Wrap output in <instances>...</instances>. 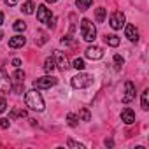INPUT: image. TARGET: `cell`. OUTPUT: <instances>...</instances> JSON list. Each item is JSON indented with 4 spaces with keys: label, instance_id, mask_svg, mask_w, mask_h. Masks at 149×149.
Listing matches in <instances>:
<instances>
[{
    "label": "cell",
    "instance_id": "cell-24",
    "mask_svg": "<svg viewBox=\"0 0 149 149\" xmlns=\"http://www.w3.org/2000/svg\"><path fill=\"white\" fill-rule=\"evenodd\" d=\"M67 146H68V147H76V149H84L83 144H79V142H76V140H72V139L67 140Z\"/></svg>",
    "mask_w": 149,
    "mask_h": 149
},
{
    "label": "cell",
    "instance_id": "cell-9",
    "mask_svg": "<svg viewBox=\"0 0 149 149\" xmlns=\"http://www.w3.org/2000/svg\"><path fill=\"white\" fill-rule=\"evenodd\" d=\"M54 63H56V67L60 68V70H67L70 65H68V60H67V56L61 53V51H54Z\"/></svg>",
    "mask_w": 149,
    "mask_h": 149
},
{
    "label": "cell",
    "instance_id": "cell-6",
    "mask_svg": "<svg viewBox=\"0 0 149 149\" xmlns=\"http://www.w3.org/2000/svg\"><path fill=\"white\" fill-rule=\"evenodd\" d=\"M13 90V84H11V79H9V74L6 72L4 67H0V91H11Z\"/></svg>",
    "mask_w": 149,
    "mask_h": 149
},
{
    "label": "cell",
    "instance_id": "cell-15",
    "mask_svg": "<svg viewBox=\"0 0 149 149\" xmlns=\"http://www.w3.org/2000/svg\"><path fill=\"white\" fill-rule=\"evenodd\" d=\"M54 67H56V63H54V58H53V56H47V58L44 60V70H46L47 74H51V72L54 70Z\"/></svg>",
    "mask_w": 149,
    "mask_h": 149
},
{
    "label": "cell",
    "instance_id": "cell-18",
    "mask_svg": "<svg viewBox=\"0 0 149 149\" xmlns=\"http://www.w3.org/2000/svg\"><path fill=\"white\" fill-rule=\"evenodd\" d=\"M76 4H77V7H79L81 11H86V9H90V6L93 4V0H76Z\"/></svg>",
    "mask_w": 149,
    "mask_h": 149
},
{
    "label": "cell",
    "instance_id": "cell-25",
    "mask_svg": "<svg viewBox=\"0 0 149 149\" xmlns=\"http://www.w3.org/2000/svg\"><path fill=\"white\" fill-rule=\"evenodd\" d=\"M67 119H68V125H70V126H76V125H77V118L74 116L72 112H70V114H67Z\"/></svg>",
    "mask_w": 149,
    "mask_h": 149
},
{
    "label": "cell",
    "instance_id": "cell-12",
    "mask_svg": "<svg viewBox=\"0 0 149 149\" xmlns=\"http://www.w3.org/2000/svg\"><path fill=\"white\" fill-rule=\"evenodd\" d=\"M102 56H104V51L100 47H97V46L86 49V58H90V60H100Z\"/></svg>",
    "mask_w": 149,
    "mask_h": 149
},
{
    "label": "cell",
    "instance_id": "cell-27",
    "mask_svg": "<svg viewBox=\"0 0 149 149\" xmlns=\"http://www.w3.org/2000/svg\"><path fill=\"white\" fill-rule=\"evenodd\" d=\"M61 44H67V46H74L76 42H74V40L70 39V35H67V37H63V39H61Z\"/></svg>",
    "mask_w": 149,
    "mask_h": 149
},
{
    "label": "cell",
    "instance_id": "cell-35",
    "mask_svg": "<svg viewBox=\"0 0 149 149\" xmlns=\"http://www.w3.org/2000/svg\"><path fill=\"white\" fill-rule=\"evenodd\" d=\"M2 37H4V35H2V32H0V39H2Z\"/></svg>",
    "mask_w": 149,
    "mask_h": 149
},
{
    "label": "cell",
    "instance_id": "cell-3",
    "mask_svg": "<svg viewBox=\"0 0 149 149\" xmlns=\"http://www.w3.org/2000/svg\"><path fill=\"white\" fill-rule=\"evenodd\" d=\"M91 83H93V76H90V74H77V76L72 77V88L76 90L88 88Z\"/></svg>",
    "mask_w": 149,
    "mask_h": 149
},
{
    "label": "cell",
    "instance_id": "cell-28",
    "mask_svg": "<svg viewBox=\"0 0 149 149\" xmlns=\"http://www.w3.org/2000/svg\"><path fill=\"white\" fill-rule=\"evenodd\" d=\"M114 61H116V67H118V68H121V65L125 63V60H123L119 54H116V56H114Z\"/></svg>",
    "mask_w": 149,
    "mask_h": 149
},
{
    "label": "cell",
    "instance_id": "cell-22",
    "mask_svg": "<svg viewBox=\"0 0 149 149\" xmlns=\"http://www.w3.org/2000/svg\"><path fill=\"white\" fill-rule=\"evenodd\" d=\"M13 28H14L16 32H23V30L26 28V25H25V21H21V19H18V21H14V25H13Z\"/></svg>",
    "mask_w": 149,
    "mask_h": 149
},
{
    "label": "cell",
    "instance_id": "cell-17",
    "mask_svg": "<svg viewBox=\"0 0 149 149\" xmlns=\"http://www.w3.org/2000/svg\"><path fill=\"white\" fill-rule=\"evenodd\" d=\"M105 13H107V9H104V7H98V9H97V13H95L97 23H104V19H105Z\"/></svg>",
    "mask_w": 149,
    "mask_h": 149
},
{
    "label": "cell",
    "instance_id": "cell-13",
    "mask_svg": "<svg viewBox=\"0 0 149 149\" xmlns=\"http://www.w3.org/2000/svg\"><path fill=\"white\" fill-rule=\"evenodd\" d=\"M121 121L123 123H126V125H132V123H135V112L132 111V109H123L121 111Z\"/></svg>",
    "mask_w": 149,
    "mask_h": 149
},
{
    "label": "cell",
    "instance_id": "cell-10",
    "mask_svg": "<svg viewBox=\"0 0 149 149\" xmlns=\"http://www.w3.org/2000/svg\"><path fill=\"white\" fill-rule=\"evenodd\" d=\"M25 44H26V39H25L23 35H14V37H11V39H9V47H11V49L23 47Z\"/></svg>",
    "mask_w": 149,
    "mask_h": 149
},
{
    "label": "cell",
    "instance_id": "cell-19",
    "mask_svg": "<svg viewBox=\"0 0 149 149\" xmlns=\"http://www.w3.org/2000/svg\"><path fill=\"white\" fill-rule=\"evenodd\" d=\"M140 107H142L144 111L149 109V90H146V91L142 93V104H140Z\"/></svg>",
    "mask_w": 149,
    "mask_h": 149
},
{
    "label": "cell",
    "instance_id": "cell-14",
    "mask_svg": "<svg viewBox=\"0 0 149 149\" xmlns=\"http://www.w3.org/2000/svg\"><path fill=\"white\" fill-rule=\"evenodd\" d=\"M104 42L109 44V46H112V47H116V46H119V37L114 35V33H109V35L104 37Z\"/></svg>",
    "mask_w": 149,
    "mask_h": 149
},
{
    "label": "cell",
    "instance_id": "cell-23",
    "mask_svg": "<svg viewBox=\"0 0 149 149\" xmlns=\"http://www.w3.org/2000/svg\"><path fill=\"white\" fill-rule=\"evenodd\" d=\"M72 67L77 68V70H83L84 68V60L83 58H76V60H74V63H72Z\"/></svg>",
    "mask_w": 149,
    "mask_h": 149
},
{
    "label": "cell",
    "instance_id": "cell-16",
    "mask_svg": "<svg viewBox=\"0 0 149 149\" xmlns=\"http://www.w3.org/2000/svg\"><path fill=\"white\" fill-rule=\"evenodd\" d=\"M33 9H35V6H33V2H32V0L25 2V4H23V7H21V11H23L25 14H33Z\"/></svg>",
    "mask_w": 149,
    "mask_h": 149
},
{
    "label": "cell",
    "instance_id": "cell-11",
    "mask_svg": "<svg viewBox=\"0 0 149 149\" xmlns=\"http://www.w3.org/2000/svg\"><path fill=\"white\" fill-rule=\"evenodd\" d=\"M125 33H126L128 40H132V42H137V40H139V30H137L135 25H126Z\"/></svg>",
    "mask_w": 149,
    "mask_h": 149
},
{
    "label": "cell",
    "instance_id": "cell-5",
    "mask_svg": "<svg viewBox=\"0 0 149 149\" xmlns=\"http://www.w3.org/2000/svg\"><path fill=\"white\" fill-rule=\"evenodd\" d=\"M56 83H58V79H56V77H53V76H44V77H39V79H35V81H33V88L47 90V88L54 86Z\"/></svg>",
    "mask_w": 149,
    "mask_h": 149
},
{
    "label": "cell",
    "instance_id": "cell-20",
    "mask_svg": "<svg viewBox=\"0 0 149 149\" xmlns=\"http://www.w3.org/2000/svg\"><path fill=\"white\" fill-rule=\"evenodd\" d=\"M13 77H14V81H16V83H25V72L18 68V70L13 74Z\"/></svg>",
    "mask_w": 149,
    "mask_h": 149
},
{
    "label": "cell",
    "instance_id": "cell-30",
    "mask_svg": "<svg viewBox=\"0 0 149 149\" xmlns=\"http://www.w3.org/2000/svg\"><path fill=\"white\" fill-rule=\"evenodd\" d=\"M6 109H7V102H6V98L0 97V112H4Z\"/></svg>",
    "mask_w": 149,
    "mask_h": 149
},
{
    "label": "cell",
    "instance_id": "cell-7",
    "mask_svg": "<svg viewBox=\"0 0 149 149\" xmlns=\"http://www.w3.org/2000/svg\"><path fill=\"white\" fill-rule=\"evenodd\" d=\"M109 25H111L114 30H119L121 26H125V14H123L121 11H116V13H112L111 19H109Z\"/></svg>",
    "mask_w": 149,
    "mask_h": 149
},
{
    "label": "cell",
    "instance_id": "cell-2",
    "mask_svg": "<svg viewBox=\"0 0 149 149\" xmlns=\"http://www.w3.org/2000/svg\"><path fill=\"white\" fill-rule=\"evenodd\" d=\"M81 35H83V39L86 40V42H93L95 39H97V28H95V25L90 21V19H83L81 21Z\"/></svg>",
    "mask_w": 149,
    "mask_h": 149
},
{
    "label": "cell",
    "instance_id": "cell-29",
    "mask_svg": "<svg viewBox=\"0 0 149 149\" xmlns=\"http://www.w3.org/2000/svg\"><path fill=\"white\" fill-rule=\"evenodd\" d=\"M9 125H11V121H9L7 118H2V119H0V128H9Z\"/></svg>",
    "mask_w": 149,
    "mask_h": 149
},
{
    "label": "cell",
    "instance_id": "cell-32",
    "mask_svg": "<svg viewBox=\"0 0 149 149\" xmlns=\"http://www.w3.org/2000/svg\"><path fill=\"white\" fill-rule=\"evenodd\" d=\"M6 4H7V6H16L18 0H6Z\"/></svg>",
    "mask_w": 149,
    "mask_h": 149
},
{
    "label": "cell",
    "instance_id": "cell-4",
    "mask_svg": "<svg viewBox=\"0 0 149 149\" xmlns=\"http://www.w3.org/2000/svg\"><path fill=\"white\" fill-rule=\"evenodd\" d=\"M37 19H39L40 23L47 25L49 28H54V18L51 16L49 9H47L46 6H39V7H37Z\"/></svg>",
    "mask_w": 149,
    "mask_h": 149
},
{
    "label": "cell",
    "instance_id": "cell-21",
    "mask_svg": "<svg viewBox=\"0 0 149 149\" xmlns=\"http://www.w3.org/2000/svg\"><path fill=\"white\" fill-rule=\"evenodd\" d=\"M79 118H81L83 121H90V119H91V114H90V111H88L86 107H83V109L79 111Z\"/></svg>",
    "mask_w": 149,
    "mask_h": 149
},
{
    "label": "cell",
    "instance_id": "cell-8",
    "mask_svg": "<svg viewBox=\"0 0 149 149\" xmlns=\"http://www.w3.org/2000/svg\"><path fill=\"white\" fill-rule=\"evenodd\" d=\"M135 98V84L132 83V81H126L125 83V95L121 97V100L125 102V104H128V102H132Z\"/></svg>",
    "mask_w": 149,
    "mask_h": 149
},
{
    "label": "cell",
    "instance_id": "cell-33",
    "mask_svg": "<svg viewBox=\"0 0 149 149\" xmlns=\"http://www.w3.org/2000/svg\"><path fill=\"white\" fill-rule=\"evenodd\" d=\"M4 25V14H2V11H0V26Z\"/></svg>",
    "mask_w": 149,
    "mask_h": 149
},
{
    "label": "cell",
    "instance_id": "cell-26",
    "mask_svg": "<svg viewBox=\"0 0 149 149\" xmlns=\"http://www.w3.org/2000/svg\"><path fill=\"white\" fill-rule=\"evenodd\" d=\"M16 116H21V118H26V111H18V109H14V111L11 112V118H16Z\"/></svg>",
    "mask_w": 149,
    "mask_h": 149
},
{
    "label": "cell",
    "instance_id": "cell-31",
    "mask_svg": "<svg viewBox=\"0 0 149 149\" xmlns=\"http://www.w3.org/2000/svg\"><path fill=\"white\" fill-rule=\"evenodd\" d=\"M13 65H14V67H19V65H21V60H19V58H14V60H13Z\"/></svg>",
    "mask_w": 149,
    "mask_h": 149
},
{
    "label": "cell",
    "instance_id": "cell-34",
    "mask_svg": "<svg viewBox=\"0 0 149 149\" xmlns=\"http://www.w3.org/2000/svg\"><path fill=\"white\" fill-rule=\"evenodd\" d=\"M46 2H49V4H54V2H58V0H46Z\"/></svg>",
    "mask_w": 149,
    "mask_h": 149
},
{
    "label": "cell",
    "instance_id": "cell-1",
    "mask_svg": "<svg viewBox=\"0 0 149 149\" xmlns=\"http://www.w3.org/2000/svg\"><path fill=\"white\" fill-rule=\"evenodd\" d=\"M26 105L32 109V111H44V100H42V97H40V93L39 91H35V90H30L28 93H26Z\"/></svg>",
    "mask_w": 149,
    "mask_h": 149
}]
</instances>
